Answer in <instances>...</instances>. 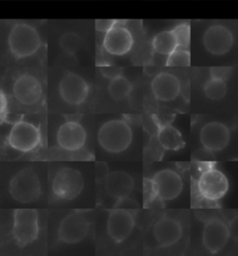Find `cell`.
Returning a JSON list of instances; mask_svg holds the SVG:
<instances>
[{
  "label": "cell",
  "instance_id": "5bb4252c",
  "mask_svg": "<svg viewBox=\"0 0 238 256\" xmlns=\"http://www.w3.org/2000/svg\"><path fill=\"white\" fill-rule=\"evenodd\" d=\"M13 93L18 102L26 106H32L40 100L43 90L37 77L24 74L17 77L13 84Z\"/></svg>",
  "mask_w": 238,
  "mask_h": 256
},
{
  "label": "cell",
  "instance_id": "44dd1931",
  "mask_svg": "<svg viewBox=\"0 0 238 256\" xmlns=\"http://www.w3.org/2000/svg\"><path fill=\"white\" fill-rule=\"evenodd\" d=\"M157 141L161 147L166 150L177 152L185 146V142L180 131L168 124L160 126L158 128Z\"/></svg>",
  "mask_w": 238,
  "mask_h": 256
},
{
  "label": "cell",
  "instance_id": "f546056e",
  "mask_svg": "<svg viewBox=\"0 0 238 256\" xmlns=\"http://www.w3.org/2000/svg\"><path fill=\"white\" fill-rule=\"evenodd\" d=\"M115 208L130 210V209H137V208H139V204L136 202L135 200L127 197V198L117 200L116 204H115Z\"/></svg>",
  "mask_w": 238,
  "mask_h": 256
},
{
  "label": "cell",
  "instance_id": "ba28073f",
  "mask_svg": "<svg viewBox=\"0 0 238 256\" xmlns=\"http://www.w3.org/2000/svg\"><path fill=\"white\" fill-rule=\"evenodd\" d=\"M40 141L39 128L26 121L15 122L8 138L9 145L21 152H29L35 150Z\"/></svg>",
  "mask_w": 238,
  "mask_h": 256
},
{
  "label": "cell",
  "instance_id": "4316f807",
  "mask_svg": "<svg viewBox=\"0 0 238 256\" xmlns=\"http://www.w3.org/2000/svg\"><path fill=\"white\" fill-rule=\"evenodd\" d=\"M171 31L173 32L178 46L188 50L190 42H191V26L190 24H188L187 22H182V24L175 26Z\"/></svg>",
  "mask_w": 238,
  "mask_h": 256
},
{
  "label": "cell",
  "instance_id": "30bf717a",
  "mask_svg": "<svg viewBox=\"0 0 238 256\" xmlns=\"http://www.w3.org/2000/svg\"><path fill=\"white\" fill-rule=\"evenodd\" d=\"M59 91L65 102L72 106H78L89 96L90 86L83 77L68 72L60 81Z\"/></svg>",
  "mask_w": 238,
  "mask_h": 256
},
{
  "label": "cell",
  "instance_id": "d6986e66",
  "mask_svg": "<svg viewBox=\"0 0 238 256\" xmlns=\"http://www.w3.org/2000/svg\"><path fill=\"white\" fill-rule=\"evenodd\" d=\"M151 90L158 100L172 102L180 95V81L169 72H160L152 80Z\"/></svg>",
  "mask_w": 238,
  "mask_h": 256
},
{
  "label": "cell",
  "instance_id": "83f0119b",
  "mask_svg": "<svg viewBox=\"0 0 238 256\" xmlns=\"http://www.w3.org/2000/svg\"><path fill=\"white\" fill-rule=\"evenodd\" d=\"M232 68L228 66H220V67H212L210 69V77L217 78L223 81H227L232 76Z\"/></svg>",
  "mask_w": 238,
  "mask_h": 256
},
{
  "label": "cell",
  "instance_id": "8fae6325",
  "mask_svg": "<svg viewBox=\"0 0 238 256\" xmlns=\"http://www.w3.org/2000/svg\"><path fill=\"white\" fill-rule=\"evenodd\" d=\"M230 238L228 226L219 218L206 221L202 232V242L210 254H218L225 248Z\"/></svg>",
  "mask_w": 238,
  "mask_h": 256
},
{
  "label": "cell",
  "instance_id": "7c38bea8",
  "mask_svg": "<svg viewBox=\"0 0 238 256\" xmlns=\"http://www.w3.org/2000/svg\"><path fill=\"white\" fill-rule=\"evenodd\" d=\"M134 226V216L129 210L115 208L107 219V233L116 244H122L130 236Z\"/></svg>",
  "mask_w": 238,
  "mask_h": 256
},
{
  "label": "cell",
  "instance_id": "ac0fdd59",
  "mask_svg": "<svg viewBox=\"0 0 238 256\" xmlns=\"http://www.w3.org/2000/svg\"><path fill=\"white\" fill-rule=\"evenodd\" d=\"M153 236L160 247H169L177 244L182 236L180 222L172 218H163L155 222Z\"/></svg>",
  "mask_w": 238,
  "mask_h": 256
},
{
  "label": "cell",
  "instance_id": "3957f363",
  "mask_svg": "<svg viewBox=\"0 0 238 256\" xmlns=\"http://www.w3.org/2000/svg\"><path fill=\"white\" fill-rule=\"evenodd\" d=\"M13 200L21 204H31L41 195V185L39 176L31 168H25L13 176L9 186Z\"/></svg>",
  "mask_w": 238,
  "mask_h": 256
},
{
  "label": "cell",
  "instance_id": "603a6c76",
  "mask_svg": "<svg viewBox=\"0 0 238 256\" xmlns=\"http://www.w3.org/2000/svg\"><path fill=\"white\" fill-rule=\"evenodd\" d=\"M132 91V84L129 80L123 76H118L113 79L108 86L110 96L116 102H120L129 96Z\"/></svg>",
  "mask_w": 238,
  "mask_h": 256
},
{
  "label": "cell",
  "instance_id": "8992f818",
  "mask_svg": "<svg viewBox=\"0 0 238 256\" xmlns=\"http://www.w3.org/2000/svg\"><path fill=\"white\" fill-rule=\"evenodd\" d=\"M149 183L155 198L163 202L178 198L183 190V180L171 169H163L155 174Z\"/></svg>",
  "mask_w": 238,
  "mask_h": 256
},
{
  "label": "cell",
  "instance_id": "5b68a950",
  "mask_svg": "<svg viewBox=\"0 0 238 256\" xmlns=\"http://www.w3.org/2000/svg\"><path fill=\"white\" fill-rule=\"evenodd\" d=\"M197 190L206 202H218L229 190V181L225 174L213 166L202 171L197 180Z\"/></svg>",
  "mask_w": 238,
  "mask_h": 256
},
{
  "label": "cell",
  "instance_id": "7a4b0ae2",
  "mask_svg": "<svg viewBox=\"0 0 238 256\" xmlns=\"http://www.w3.org/2000/svg\"><path fill=\"white\" fill-rule=\"evenodd\" d=\"M8 44L16 58H26L34 55L41 46L38 30L26 24H18L11 30Z\"/></svg>",
  "mask_w": 238,
  "mask_h": 256
},
{
  "label": "cell",
  "instance_id": "52a82bcc",
  "mask_svg": "<svg viewBox=\"0 0 238 256\" xmlns=\"http://www.w3.org/2000/svg\"><path fill=\"white\" fill-rule=\"evenodd\" d=\"M83 176L77 169L65 167L60 169L52 182L53 195L63 200L77 198L84 188Z\"/></svg>",
  "mask_w": 238,
  "mask_h": 256
},
{
  "label": "cell",
  "instance_id": "277c9868",
  "mask_svg": "<svg viewBox=\"0 0 238 256\" xmlns=\"http://www.w3.org/2000/svg\"><path fill=\"white\" fill-rule=\"evenodd\" d=\"M39 214L35 209H16L13 214V236L19 247L32 244L39 236Z\"/></svg>",
  "mask_w": 238,
  "mask_h": 256
},
{
  "label": "cell",
  "instance_id": "484cf974",
  "mask_svg": "<svg viewBox=\"0 0 238 256\" xmlns=\"http://www.w3.org/2000/svg\"><path fill=\"white\" fill-rule=\"evenodd\" d=\"M191 54L187 48L178 46L173 52L167 56L166 66L167 67H178V66H190Z\"/></svg>",
  "mask_w": 238,
  "mask_h": 256
},
{
  "label": "cell",
  "instance_id": "4fadbf2b",
  "mask_svg": "<svg viewBox=\"0 0 238 256\" xmlns=\"http://www.w3.org/2000/svg\"><path fill=\"white\" fill-rule=\"evenodd\" d=\"M134 45V38L131 32L125 26H120L118 20L108 32H105L103 48L108 54L123 56L128 54Z\"/></svg>",
  "mask_w": 238,
  "mask_h": 256
},
{
  "label": "cell",
  "instance_id": "e0dca14e",
  "mask_svg": "<svg viewBox=\"0 0 238 256\" xmlns=\"http://www.w3.org/2000/svg\"><path fill=\"white\" fill-rule=\"evenodd\" d=\"M87 133L85 128L76 121H67L57 132L59 147L67 152H78L85 146Z\"/></svg>",
  "mask_w": 238,
  "mask_h": 256
},
{
  "label": "cell",
  "instance_id": "f1b7e54d",
  "mask_svg": "<svg viewBox=\"0 0 238 256\" xmlns=\"http://www.w3.org/2000/svg\"><path fill=\"white\" fill-rule=\"evenodd\" d=\"M117 24L116 20H96L95 29L98 32H107Z\"/></svg>",
  "mask_w": 238,
  "mask_h": 256
},
{
  "label": "cell",
  "instance_id": "ffe728a7",
  "mask_svg": "<svg viewBox=\"0 0 238 256\" xmlns=\"http://www.w3.org/2000/svg\"><path fill=\"white\" fill-rule=\"evenodd\" d=\"M134 180L125 171H115L109 173L104 180V188L110 197L116 200L127 198L133 192Z\"/></svg>",
  "mask_w": 238,
  "mask_h": 256
},
{
  "label": "cell",
  "instance_id": "2e32d148",
  "mask_svg": "<svg viewBox=\"0 0 238 256\" xmlns=\"http://www.w3.org/2000/svg\"><path fill=\"white\" fill-rule=\"evenodd\" d=\"M203 44L210 54L224 55L232 50L233 36L225 26L215 24L206 29L203 36Z\"/></svg>",
  "mask_w": 238,
  "mask_h": 256
},
{
  "label": "cell",
  "instance_id": "9a60e30c",
  "mask_svg": "<svg viewBox=\"0 0 238 256\" xmlns=\"http://www.w3.org/2000/svg\"><path fill=\"white\" fill-rule=\"evenodd\" d=\"M200 142L207 152L224 150L231 140V133L225 124L219 122L206 124L200 131Z\"/></svg>",
  "mask_w": 238,
  "mask_h": 256
},
{
  "label": "cell",
  "instance_id": "cb8c5ba5",
  "mask_svg": "<svg viewBox=\"0 0 238 256\" xmlns=\"http://www.w3.org/2000/svg\"><path fill=\"white\" fill-rule=\"evenodd\" d=\"M203 90L207 98L212 100H222L227 93L226 81L210 77L204 84Z\"/></svg>",
  "mask_w": 238,
  "mask_h": 256
},
{
  "label": "cell",
  "instance_id": "d6a6232c",
  "mask_svg": "<svg viewBox=\"0 0 238 256\" xmlns=\"http://www.w3.org/2000/svg\"><path fill=\"white\" fill-rule=\"evenodd\" d=\"M236 26H237V31H238V22H237V24H236Z\"/></svg>",
  "mask_w": 238,
  "mask_h": 256
},
{
  "label": "cell",
  "instance_id": "7402d4cb",
  "mask_svg": "<svg viewBox=\"0 0 238 256\" xmlns=\"http://www.w3.org/2000/svg\"><path fill=\"white\" fill-rule=\"evenodd\" d=\"M152 46L155 52L159 53L161 55L168 56L178 48V45L173 32L170 30L157 34L153 39Z\"/></svg>",
  "mask_w": 238,
  "mask_h": 256
},
{
  "label": "cell",
  "instance_id": "d4e9b609",
  "mask_svg": "<svg viewBox=\"0 0 238 256\" xmlns=\"http://www.w3.org/2000/svg\"><path fill=\"white\" fill-rule=\"evenodd\" d=\"M59 45L61 48L67 54L74 55L81 48L82 39L75 32H66L61 36L59 40Z\"/></svg>",
  "mask_w": 238,
  "mask_h": 256
},
{
  "label": "cell",
  "instance_id": "1f68e13d",
  "mask_svg": "<svg viewBox=\"0 0 238 256\" xmlns=\"http://www.w3.org/2000/svg\"><path fill=\"white\" fill-rule=\"evenodd\" d=\"M100 68H101V72H103V76L111 78V79L121 74V69L120 68L115 67V66H111L109 64L103 65Z\"/></svg>",
  "mask_w": 238,
  "mask_h": 256
},
{
  "label": "cell",
  "instance_id": "9c48e42d",
  "mask_svg": "<svg viewBox=\"0 0 238 256\" xmlns=\"http://www.w3.org/2000/svg\"><path fill=\"white\" fill-rule=\"evenodd\" d=\"M90 221L80 212H73L60 223L59 240L66 244H76L82 242L90 230Z\"/></svg>",
  "mask_w": 238,
  "mask_h": 256
},
{
  "label": "cell",
  "instance_id": "4dcf8cb0",
  "mask_svg": "<svg viewBox=\"0 0 238 256\" xmlns=\"http://www.w3.org/2000/svg\"><path fill=\"white\" fill-rule=\"evenodd\" d=\"M109 174V167L103 162H97L95 166V176L97 181H103Z\"/></svg>",
  "mask_w": 238,
  "mask_h": 256
},
{
  "label": "cell",
  "instance_id": "6da1fadb",
  "mask_svg": "<svg viewBox=\"0 0 238 256\" xmlns=\"http://www.w3.org/2000/svg\"><path fill=\"white\" fill-rule=\"evenodd\" d=\"M133 132L128 122L121 119L104 122L98 132L101 147L110 154H120L130 146Z\"/></svg>",
  "mask_w": 238,
  "mask_h": 256
}]
</instances>
